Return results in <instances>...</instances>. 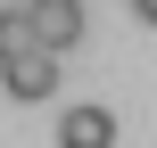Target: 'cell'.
<instances>
[{"label":"cell","mask_w":157,"mask_h":148,"mask_svg":"<svg viewBox=\"0 0 157 148\" xmlns=\"http://www.w3.org/2000/svg\"><path fill=\"white\" fill-rule=\"evenodd\" d=\"M25 49H33V8L17 0V8H0V66H8V58H25Z\"/></svg>","instance_id":"obj_4"},{"label":"cell","mask_w":157,"mask_h":148,"mask_svg":"<svg viewBox=\"0 0 157 148\" xmlns=\"http://www.w3.org/2000/svg\"><path fill=\"white\" fill-rule=\"evenodd\" d=\"M25 8H83V0H25Z\"/></svg>","instance_id":"obj_5"},{"label":"cell","mask_w":157,"mask_h":148,"mask_svg":"<svg viewBox=\"0 0 157 148\" xmlns=\"http://www.w3.org/2000/svg\"><path fill=\"white\" fill-rule=\"evenodd\" d=\"M58 148H116V115L108 107H66L58 115Z\"/></svg>","instance_id":"obj_2"},{"label":"cell","mask_w":157,"mask_h":148,"mask_svg":"<svg viewBox=\"0 0 157 148\" xmlns=\"http://www.w3.org/2000/svg\"><path fill=\"white\" fill-rule=\"evenodd\" d=\"M75 41H83V8H33V49L66 58Z\"/></svg>","instance_id":"obj_3"},{"label":"cell","mask_w":157,"mask_h":148,"mask_svg":"<svg viewBox=\"0 0 157 148\" xmlns=\"http://www.w3.org/2000/svg\"><path fill=\"white\" fill-rule=\"evenodd\" d=\"M132 8H141V16H149V25H157V0H132Z\"/></svg>","instance_id":"obj_6"},{"label":"cell","mask_w":157,"mask_h":148,"mask_svg":"<svg viewBox=\"0 0 157 148\" xmlns=\"http://www.w3.org/2000/svg\"><path fill=\"white\" fill-rule=\"evenodd\" d=\"M0 82H8V99H50V91H58V58H50V49H25V58L0 66Z\"/></svg>","instance_id":"obj_1"}]
</instances>
